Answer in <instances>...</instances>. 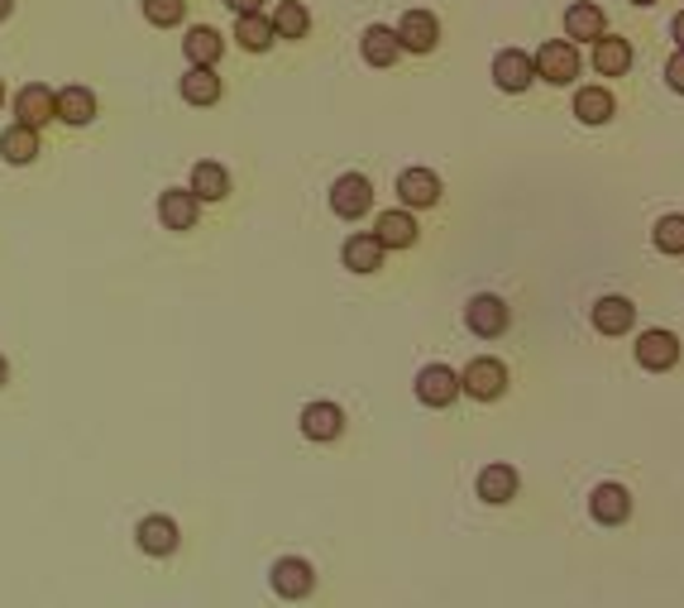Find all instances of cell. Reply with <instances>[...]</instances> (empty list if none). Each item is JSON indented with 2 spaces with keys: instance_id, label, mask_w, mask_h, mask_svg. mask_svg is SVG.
Listing matches in <instances>:
<instances>
[{
  "instance_id": "obj_29",
  "label": "cell",
  "mask_w": 684,
  "mask_h": 608,
  "mask_svg": "<svg viewBox=\"0 0 684 608\" xmlns=\"http://www.w3.org/2000/svg\"><path fill=\"white\" fill-rule=\"evenodd\" d=\"M269 20H273V34L278 39H307L312 10L302 6V0H278V14H269Z\"/></svg>"
},
{
  "instance_id": "obj_25",
  "label": "cell",
  "mask_w": 684,
  "mask_h": 608,
  "mask_svg": "<svg viewBox=\"0 0 684 608\" xmlns=\"http://www.w3.org/2000/svg\"><path fill=\"white\" fill-rule=\"evenodd\" d=\"M608 34V20H603V10L599 6H589V0H575L570 10H565V39H599Z\"/></svg>"
},
{
  "instance_id": "obj_4",
  "label": "cell",
  "mask_w": 684,
  "mask_h": 608,
  "mask_svg": "<svg viewBox=\"0 0 684 608\" xmlns=\"http://www.w3.org/2000/svg\"><path fill=\"white\" fill-rule=\"evenodd\" d=\"M464 322H470L474 336L493 340V336H503V331H507V322H513V312H507V302H503V297L478 293V297H470V307H464Z\"/></svg>"
},
{
  "instance_id": "obj_12",
  "label": "cell",
  "mask_w": 684,
  "mask_h": 608,
  "mask_svg": "<svg viewBox=\"0 0 684 608\" xmlns=\"http://www.w3.org/2000/svg\"><path fill=\"white\" fill-rule=\"evenodd\" d=\"M493 82H498L503 92H527V86L536 82L532 53H522V49H503L498 57H493Z\"/></svg>"
},
{
  "instance_id": "obj_9",
  "label": "cell",
  "mask_w": 684,
  "mask_h": 608,
  "mask_svg": "<svg viewBox=\"0 0 684 608\" xmlns=\"http://www.w3.org/2000/svg\"><path fill=\"white\" fill-rule=\"evenodd\" d=\"M269 580H273V589H278L283 599H307L316 589V570H312V560H302V556H283Z\"/></svg>"
},
{
  "instance_id": "obj_24",
  "label": "cell",
  "mask_w": 684,
  "mask_h": 608,
  "mask_svg": "<svg viewBox=\"0 0 684 608\" xmlns=\"http://www.w3.org/2000/svg\"><path fill=\"white\" fill-rule=\"evenodd\" d=\"M478 499L484 503H513L517 499V470L513 465H484L478 470Z\"/></svg>"
},
{
  "instance_id": "obj_30",
  "label": "cell",
  "mask_w": 684,
  "mask_h": 608,
  "mask_svg": "<svg viewBox=\"0 0 684 608\" xmlns=\"http://www.w3.org/2000/svg\"><path fill=\"white\" fill-rule=\"evenodd\" d=\"M192 192H197L201 201H221V197H230V172H225L221 164H211V158H201V164L192 168Z\"/></svg>"
},
{
  "instance_id": "obj_27",
  "label": "cell",
  "mask_w": 684,
  "mask_h": 608,
  "mask_svg": "<svg viewBox=\"0 0 684 608\" xmlns=\"http://www.w3.org/2000/svg\"><path fill=\"white\" fill-rule=\"evenodd\" d=\"M0 158H6V164H14V168L34 164V158H39V129L10 125L6 135H0Z\"/></svg>"
},
{
  "instance_id": "obj_36",
  "label": "cell",
  "mask_w": 684,
  "mask_h": 608,
  "mask_svg": "<svg viewBox=\"0 0 684 608\" xmlns=\"http://www.w3.org/2000/svg\"><path fill=\"white\" fill-rule=\"evenodd\" d=\"M6 384H10V359L0 355V388H6Z\"/></svg>"
},
{
  "instance_id": "obj_18",
  "label": "cell",
  "mask_w": 684,
  "mask_h": 608,
  "mask_svg": "<svg viewBox=\"0 0 684 608\" xmlns=\"http://www.w3.org/2000/svg\"><path fill=\"white\" fill-rule=\"evenodd\" d=\"M589 316H593V331H599V336H622V331H632L636 307L628 297H599Z\"/></svg>"
},
{
  "instance_id": "obj_14",
  "label": "cell",
  "mask_w": 684,
  "mask_h": 608,
  "mask_svg": "<svg viewBox=\"0 0 684 608\" xmlns=\"http://www.w3.org/2000/svg\"><path fill=\"white\" fill-rule=\"evenodd\" d=\"M398 197H402V207H435L441 201V178H435L431 168H402V178H398Z\"/></svg>"
},
{
  "instance_id": "obj_37",
  "label": "cell",
  "mask_w": 684,
  "mask_h": 608,
  "mask_svg": "<svg viewBox=\"0 0 684 608\" xmlns=\"http://www.w3.org/2000/svg\"><path fill=\"white\" fill-rule=\"evenodd\" d=\"M10 10H14V0H0V24L10 20Z\"/></svg>"
},
{
  "instance_id": "obj_11",
  "label": "cell",
  "mask_w": 684,
  "mask_h": 608,
  "mask_svg": "<svg viewBox=\"0 0 684 608\" xmlns=\"http://www.w3.org/2000/svg\"><path fill=\"white\" fill-rule=\"evenodd\" d=\"M135 542H139L144 556H172V552H178V523L164 517V513H149L135 527Z\"/></svg>"
},
{
  "instance_id": "obj_5",
  "label": "cell",
  "mask_w": 684,
  "mask_h": 608,
  "mask_svg": "<svg viewBox=\"0 0 684 608\" xmlns=\"http://www.w3.org/2000/svg\"><path fill=\"white\" fill-rule=\"evenodd\" d=\"M392 34H398V49H407V53H431L435 43H441V20H435L431 10H407Z\"/></svg>"
},
{
  "instance_id": "obj_31",
  "label": "cell",
  "mask_w": 684,
  "mask_h": 608,
  "mask_svg": "<svg viewBox=\"0 0 684 608\" xmlns=\"http://www.w3.org/2000/svg\"><path fill=\"white\" fill-rule=\"evenodd\" d=\"M651 240H656L661 254H684V216H661Z\"/></svg>"
},
{
  "instance_id": "obj_7",
  "label": "cell",
  "mask_w": 684,
  "mask_h": 608,
  "mask_svg": "<svg viewBox=\"0 0 684 608\" xmlns=\"http://www.w3.org/2000/svg\"><path fill=\"white\" fill-rule=\"evenodd\" d=\"M49 120H57L53 111V92L43 82H29L14 92V125H29V129H43Z\"/></svg>"
},
{
  "instance_id": "obj_3",
  "label": "cell",
  "mask_w": 684,
  "mask_h": 608,
  "mask_svg": "<svg viewBox=\"0 0 684 608\" xmlns=\"http://www.w3.org/2000/svg\"><path fill=\"white\" fill-rule=\"evenodd\" d=\"M369 207H373V187L364 172H345V178H336V187H330V211H336L340 221H359Z\"/></svg>"
},
{
  "instance_id": "obj_13",
  "label": "cell",
  "mask_w": 684,
  "mask_h": 608,
  "mask_svg": "<svg viewBox=\"0 0 684 608\" xmlns=\"http://www.w3.org/2000/svg\"><path fill=\"white\" fill-rule=\"evenodd\" d=\"M675 359H680V340L671 336V331H646V336L636 340V365L651 369V374L675 369Z\"/></svg>"
},
{
  "instance_id": "obj_1",
  "label": "cell",
  "mask_w": 684,
  "mask_h": 608,
  "mask_svg": "<svg viewBox=\"0 0 684 608\" xmlns=\"http://www.w3.org/2000/svg\"><path fill=\"white\" fill-rule=\"evenodd\" d=\"M532 67H536V77H546L550 86H570L579 77V43H570V39H546L541 49H536Z\"/></svg>"
},
{
  "instance_id": "obj_32",
  "label": "cell",
  "mask_w": 684,
  "mask_h": 608,
  "mask_svg": "<svg viewBox=\"0 0 684 608\" xmlns=\"http://www.w3.org/2000/svg\"><path fill=\"white\" fill-rule=\"evenodd\" d=\"M182 14H187V0H144V20H149L154 29L182 24Z\"/></svg>"
},
{
  "instance_id": "obj_20",
  "label": "cell",
  "mask_w": 684,
  "mask_h": 608,
  "mask_svg": "<svg viewBox=\"0 0 684 608\" xmlns=\"http://www.w3.org/2000/svg\"><path fill=\"white\" fill-rule=\"evenodd\" d=\"M628 67H632V43L628 39H618V34L593 39V72H603V77H622Z\"/></svg>"
},
{
  "instance_id": "obj_2",
  "label": "cell",
  "mask_w": 684,
  "mask_h": 608,
  "mask_svg": "<svg viewBox=\"0 0 684 608\" xmlns=\"http://www.w3.org/2000/svg\"><path fill=\"white\" fill-rule=\"evenodd\" d=\"M460 394H470L478 402L503 398L507 394V365H503V359H493V355L470 359V365H464V374H460Z\"/></svg>"
},
{
  "instance_id": "obj_8",
  "label": "cell",
  "mask_w": 684,
  "mask_h": 608,
  "mask_svg": "<svg viewBox=\"0 0 684 608\" xmlns=\"http://www.w3.org/2000/svg\"><path fill=\"white\" fill-rule=\"evenodd\" d=\"M417 398L427 402V408H450V402L460 398V374L445 365H427L417 374Z\"/></svg>"
},
{
  "instance_id": "obj_26",
  "label": "cell",
  "mask_w": 684,
  "mask_h": 608,
  "mask_svg": "<svg viewBox=\"0 0 684 608\" xmlns=\"http://www.w3.org/2000/svg\"><path fill=\"white\" fill-rule=\"evenodd\" d=\"M235 39H240V49L244 53H264V49H273V20L264 10H254V14H235Z\"/></svg>"
},
{
  "instance_id": "obj_23",
  "label": "cell",
  "mask_w": 684,
  "mask_h": 608,
  "mask_svg": "<svg viewBox=\"0 0 684 608\" xmlns=\"http://www.w3.org/2000/svg\"><path fill=\"white\" fill-rule=\"evenodd\" d=\"M178 92L187 106H215V101H221V77H215V67H187Z\"/></svg>"
},
{
  "instance_id": "obj_39",
  "label": "cell",
  "mask_w": 684,
  "mask_h": 608,
  "mask_svg": "<svg viewBox=\"0 0 684 608\" xmlns=\"http://www.w3.org/2000/svg\"><path fill=\"white\" fill-rule=\"evenodd\" d=\"M632 6H656V0H632Z\"/></svg>"
},
{
  "instance_id": "obj_19",
  "label": "cell",
  "mask_w": 684,
  "mask_h": 608,
  "mask_svg": "<svg viewBox=\"0 0 684 608\" xmlns=\"http://www.w3.org/2000/svg\"><path fill=\"white\" fill-rule=\"evenodd\" d=\"M359 53H364V63H369V67H392L402 49H398V34H392L388 24H369L359 34Z\"/></svg>"
},
{
  "instance_id": "obj_15",
  "label": "cell",
  "mask_w": 684,
  "mask_h": 608,
  "mask_svg": "<svg viewBox=\"0 0 684 608\" xmlns=\"http://www.w3.org/2000/svg\"><path fill=\"white\" fill-rule=\"evenodd\" d=\"M383 244H378V235L373 230H355V235L345 240V250H340V259H345V269L349 273H373V269H383Z\"/></svg>"
},
{
  "instance_id": "obj_34",
  "label": "cell",
  "mask_w": 684,
  "mask_h": 608,
  "mask_svg": "<svg viewBox=\"0 0 684 608\" xmlns=\"http://www.w3.org/2000/svg\"><path fill=\"white\" fill-rule=\"evenodd\" d=\"M225 6H230V10H235V14H254V10H264V6H269V0H225Z\"/></svg>"
},
{
  "instance_id": "obj_38",
  "label": "cell",
  "mask_w": 684,
  "mask_h": 608,
  "mask_svg": "<svg viewBox=\"0 0 684 608\" xmlns=\"http://www.w3.org/2000/svg\"><path fill=\"white\" fill-rule=\"evenodd\" d=\"M0 106H6V77H0Z\"/></svg>"
},
{
  "instance_id": "obj_33",
  "label": "cell",
  "mask_w": 684,
  "mask_h": 608,
  "mask_svg": "<svg viewBox=\"0 0 684 608\" xmlns=\"http://www.w3.org/2000/svg\"><path fill=\"white\" fill-rule=\"evenodd\" d=\"M665 82H671V92L684 96V49L671 57V63H665Z\"/></svg>"
},
{
  "instance_id": "obj_16",
  "label": "cell",
  "mask_w": 684,
  "mask_h": 608,
  "mask_svg": "<svg viewBox=\"0 0 684 608\" xmlns=\"http://www.w3.org/2000/svg\"><path fill=\"white\" fill-rule=\"evenodd\" d=\"M345 431V412L336 402H307L302 408V437L307 441H336Z\"/></svg>"
},
{
  "instance_id": "obj_10",
  "label": "cell",
  "mask_w": 684,
  "mask_h": 608,
  "mask_svg": "<svg viewBox=\"0 0 684 608\" xmlns=\"http://www.w3.org/2000/svg\"><path fill=\"white\" fill-rule=\"evenodd\" d=\"M589 513H593V523H603V527H622L632 517V494L622 484H599L589 494Z\"/></svg>"
},
{
  "instance_id": "obj_21",
  "label": "cell",
  "mask_w": 684,
  "mask_h": 608,
  "mask_svg": "<svg viewBox=\"0 0 684 608\" xmlns=\"http://www.w3.org/2000/svg\"><path fill=\"white\" fill-rule=\"evenodd\" d=\"M53 111L63 125H92L96 120V96L86 92V86H63V92H53Z\"/></svg>"
},
{
  "instance_id": "obj_6",
  "label": "cell",
  "mask_w": 684,
  "mask_h": 608,
  "mask_svg": "<svg viewBox=\"0 0 684 608\" xmlns=\"http://www.w3.org/2000/svg\"><path fill=\"white\" fill-rule=\"evenodd\" d=\"M158 221H164V230H192L201 221V197L192 187H168L158 197Z\"/></svg>"
},
{
  "instance_id": "obj_28",
  "label": "cell",
  "mask_w": 684,
  "mask_h": 608,
  "mask_svg": "<svg viewBox=\"0 0 684 608\" xmlns=\"http://www.w3.org/2000/svg\"><path fill=\"white\" fill-rule=\"evenodd\" d=\"M575 115L585 125H608L618 115V101H613V92H608V86H585V92L575 96Z\"/></svg>"
},
{
  "instance_id": "obj_22",
  "label": "cell",
  "mask_w": 684,
  "mask_h": 608,
  "mask_svg": "<svg viewBox=\"0 0 684 608\" xmlns=\"http://www.w3.org/2000/svg\"><path fill=\"white\" fill-rule=\"evenodd\" d=\"M373 235H378L383 250H412V244H417L412 211H383V216H378V226H373Z\"/></svg>"
},
{
  "instance_id": "obj_17",
  "label": "cell",
  "mask_w": 684,
  "mask_h": 608,
  "mask_svg": "<svg viewBox=\"0 0 684 608\" xmlns=\"http://www.w3.org/2000/svg\"><path fill=\"white\" fill-rule=\"evenodd\" d=\"M182 53H187V63L192 67H215L221 63V53H225V39L215 34L211 24H192L187 29V39H182Z\"/></svg>"
},
{
  "instance_id": "obj_35",
  "label": "cell",
  "mask_w": 684,
  "mask_h": 608,
  "mask_svg": "<svg viewBox=\"0 0 684 608\" xmlns=\"http://www.w3.org/2000/svg\"><path fill=\"white\" fill-rule=\"evenodd\" d=\"M671 39L680 43V49H684V10L675 14V20H671Z\"/></svg>"
}]
</instances>
